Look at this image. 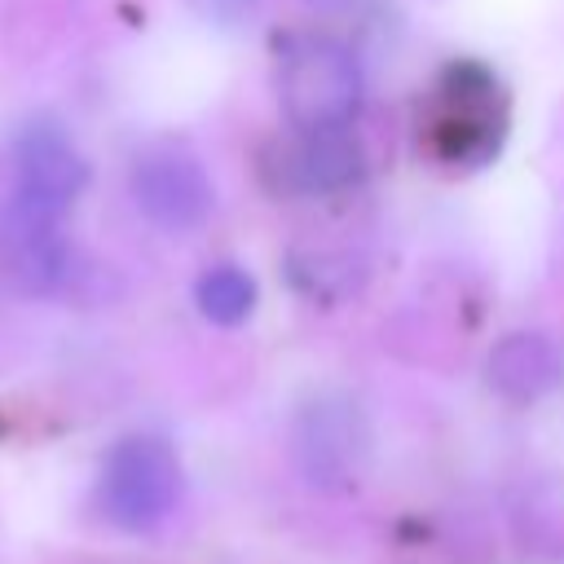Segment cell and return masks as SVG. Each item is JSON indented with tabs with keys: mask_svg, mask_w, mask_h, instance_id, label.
I'll use <instances>...</instances> for the list:
<instances>
[{
	"mask_svg": "<svg viewBox=\"0 0 564 564\" xmlns=\"http://www.w3.org/2000/svg\"><path fill=\"white\" fill-rule=\"evenodd\" d=\"M366 93L357 53L317 31H300L278 48V97L295 132L348 128Z\"/></svg>",
	"mask_w": 564,
	"mask_h": 564,
	"instance_id": "obj_3",
	"label": "cell"
},
{
	"mask_svg": "<svg viewBox=\"0 0 564 564\" xmlns=\"http://www.w3.org/2000/svg\"><path fill=\"white\" fill-rule=\"evenodd\" d=\"M18 185L4 203V242L57 234L62 216L88 185V159L53 115H35L13 137Z\"/></svg>",
	"mask_w": 564,
	"mask_h": 564,
	"instance_id": "obj_1",
	"label": "cell"
},
{
	"mask_svg": "<svg viewBox=\"0 0 564 564\" xmlns=\"http://www.w3.org/2000/svg\"><path fill=\"white\" fill-rule=\"evenodd\" d=\"M423 145L454 167H485L507 137V93L498 75L480 62L441 66L423 101Z\"/></svg>",
	"mask_w": 564,
	"mask_h": 564,
	"instance_id": "obj_2",
	"label": "cell"
},
{
	"mask_svg": "<svg viewBox=\"0 0 564 564\" xmlns=\"http://www.w3.org/2000/svg\"><path fill=\"white\" fill-rule=\"evenodd\" d=\"M560 379H564V357L555 339L542 330H511L485 357V383L511 405H533L551 397Z\"/></svg>",
	"mask_w": 564,
	"mask_h": 564,
	"instance_id": "obj_8",
	"label": "cell"
},
{
	"mask_svg": "<svg viewBox=\"0 0 564 564\" xmlns=\"http://www.w3.org/2000/svg\"><path fill=\"white\" fill-rule=\"evenodd\" d=\"M128 185H132V203L141 207V216L167 234H189V229L207 225V216L216 207L207 163L181 141L145 145L132 159Z\"/></svg>",
	"mask_w": 564,
	"mask_h": 564,
	"instance_id": "obj_6",
	"label": "cell"
},
{
	"mask_svg": "<svg viewBox=\"0 0 564 564\" xmlns=\"http://www.w3.org/2000/svg\"><path fill=\"white\" fill-rule=\"evenodd\" d=\"M260 286L242 264H212L194 282V304L212 326H242L256 313Z\"/></svg>",
	"mask_w": 564,
	"mask_h": 564,
	"instance_id": "obj_9",
	"label": "cell"
},
{
	"mask_svg": "<svg viewBox=\"0 0 564 564\" xmlns=\"http://www.w3.org/2000/svg\"><path fill=\"white\" fill-rule=\"evenodd\" d=\"M9 256H13V278L22 291L31 295H53L66 273H70V242L66 234H40V238H22V242H9Z\"/></svg>",
	"mask_w": 564,
	"mask_h": 564,
	"instance_id": "obj_10",
	"label": "cell"
},
{
	"mask_svg": "<svg viewBox=\"0 0 564 564\" xmlns=\"http://www.w3.org/2000/svg\"><path fill=\"white\" fill-rule=\"evenodd\" d=\"M370 419L357 397L348 392H317L295 410L291 423V454L308 485L317 489H348L370 467Z\"/></svg>",
	"mask_w": 564,
	"mask_h": 564,
	"instance_id": "obj_5",
	"label": "cell"
},
{
	"mask_svg": "<svg viewBox=\"0 0 564 564\" xmlns=\"http://www.w3.org/2000/svg\"><path fill=\"white\" fill-rule=\"evenodd\" d=\"M189 9L212 26H242L260 13V0H189Z\"/></svg>",
	"mask_w": 564,
	"mask_h": 564,
	"instance_id": "obj_11",
	"label": "cell"
},
{
	"mask_svg": "<svg viewBox=\"0 0 564 564\" xmlns=\"http://www.w3.org/2000/svg\"><path fill=\"white\" fill-rule=\"evenodd\" d=\"M366 176V150L352 128H326V132H295L278 137L264 150V181L278 194H304L326 198Z\"/></svg>",
	"mask_w": 564,
	"mask_h": 564,
	"instance_id": "obj_7",
	"label": "cell"
},
{
	"mask_svg": "<svg viewBox=\"0 0 564 564\" xmlns=\"http://www.w3.org/2000/svg\"><path fill=\"white\" fill-rule=\"evenodd\" d=\"M181 494H185V471L163 436L132 432L110 445L97 480V507L115 529L123 533L159 529L176 511Z\"/></svg>",
	"mask_w": 564,
	"mask_h": 564,
	"instance_id": "obj_4",
	"label": "cell"
}]
</instances>
